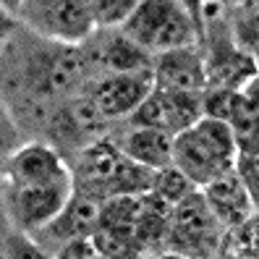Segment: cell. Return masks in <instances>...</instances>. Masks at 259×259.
<instances>
[{"label":"cell","mask_w":259,"mask_h":259,"mask_svg":"<svg viewBox=\"0 0 259 259\" xmlns=\"http://www.w3.org/2000/svg\"><path fill=\"white\" fill-rule=\"evenodd\" d=\"M241 97V89H231V87H207L202 92V108L204 115L209 118H220V120H231L236 105Z\"/></svg>","instance_id":"obj_22"},{"label":"cell","mask_w":259,"mask_h":259,"mask_svg":"<svg viewBox=\"0 0 259 259\" xmlns=\"http://www.w3.org/2000/svg\"><path fill=\"white\" fill-rule=\"evenodd\" d=\"M251 55H254V63H256V73H259V48H256Z\"/></svg>","instance_id":"obj_28"},{"label":"cell","mask_w":259,"mask_h":259,"mask_svg":"<svg viewBox=\"0 0 259 259\" xmlns=\"http://www.w3.org/2000/svg\"><path fill=\"white\" fill-rule=\"evenodd\" d=\"M207 3H215V6H223V8H231V6L241 3V0H207Z\"/></svg>","instance_id":"obj_27"},{"label":"cell","mask_w":259,"mask_h":259,"mask_svg":"<svg viewBox=\"0 0 259 259\" xmlns=\"http://www.w3.org/2000/svg\"><path fill=\"white\" fill-rule=\"evenodd\" d=\"M228 26L238 48L254 53L259 48V0H241L228 8Z\"/></svg>","instance_id":"obj_16"},{"label":"cell","mask_w":259,"mask_h":259,"mask_svg":"<svg viewBox=\"0 0 259 259\" xmlns=\"http://www.w3.org/2000/svg\"><path fill=\"white\" fill-rule=\"evenodd\" d=\"M173 134H167L155 126H131L115 139V144L126 152V155L152 170L173 165Z\"/></svg>","instance_id":"obj_15"},{"label":"cell","mask_w":259,"mask_h":259,"mask_svg":"<svg viewBox=\"0 0 259 259\" xmlns=\"http://www.w3.org/2000/svg\"><path fill=\"white\" fill-rule=\"evenodd\" d=\"M50 251H45L39 243L32 238L29 231L11 225V233L3 238V256H48Z\"/></svg>","instance_id":"obj_23"},{"label":"cell","mask_w":259,"mask_h":259,"mask_svg":"<svg viewBox=\"0 0 259 259\" xmlns=\"http://www.w3.org/2000/svg\"><path fill=\"white\" fill-rule=\"evenodd\" d=\"M100 215H102L100 199L81 194V191H73L66 207L37 233H45L50 241H58V246H60L63 241L79 238V236H95L97 225H100Z\"/></svg>","instance_id":"obj_14"},{"label":"cell","mask_w":259,"mask_h":259,"mask_svg":"<svg viewBox=\"0 0 259 259\" xmlns=\"http://www.w3.org/2000/svg\"><path fill=\"white\" fill-rule=\"evenodd\" d=\"M204 115L202 92H176L155 87L144 102L128 115L131 126H155L167 134H181Z\"/></svg>","instance_id":"obj_8"},{"label":"cell","mask_w":259,"mask_h":259,"mask_svg":"<svg viewBox=\"0 0 259 259\" xmlns=\"http://www.w3.org/2000/svg\"><path fill=\"white\" fill-rule=\"evenodd\" d=\"M202 194L225 228H236L254 212V194L238 167L225 170L215 181H209L202 189Z\"/></svg>","instance_id":"obj_12"},{"label":"cell","mask_w":259,"mask_h":259,"mask_svg":"<svg viewBox=\"0 0 259 259\" xmlns=\"http://www.w3.org/2000/svg\"><path fill=\"white\" fill-rule=\"evenodd\" d=\"M73 170V191L89 194L105 202L118 194H142L152 189L155 170L134 162L115 139H102L84 147L76 157Z\"/></svg>","instance_id":"obj_2"},{"label":"cell","mask_w":259,"mask_h":259,"mask_svg":"<svg viewBox=\"0 0 259 259\" xmlns=\"http://www.w3.org/2000/svg\"><path fill=\"white\" fill-rule=\"evenodd\" d=\"M231 128L238 144V157H254L259 155V110L249 105L246 97H238V105L231 115Z\"/></svg>","instance_id":"obj_17"},{"label":"cell","mask_w":259,"mask_h":259,"mask_svg":"<svg viewBox=\"0 0 259 259\" xmlns=\"http://www.w3.org/2000/svg\"><path fill=\"white\" fill-rule=\"evenodd\" d=\"M238 162V144L228 120L202 115L194 126L176 134L173 165L181 167L199 189Z\"/></svg>","instance_id":"obj_3"},{"label":"cell","mask_w":259,"mask_h":259,"mask_svg":"<svg viewBox=\"0 0 259 259\" xmlns=\"http://www.w3.org/2000/svg\"><path fill=\"white\" fill-rule=\"evenodd\" d=\"M118 29L152 55L189 45L202 48V34L184 0H142Z\"/></svg>","instance_id":"obj_4"},{"label":"cell","mask_w":259,"mask_h":259,"mask_svg":"<svg viewBox=\"0 0 259 259\" xmlns=\"http://www.w3.org/2000/svg\"><path fill=\"white\" fill-rule=\"evenodd\" d=\"M228 228L207 204L202 189L189 194L173 207L165 251L178 256H220Z\"/></svg>","instance_id":"obj_5"},{"label":"cell","mask_w":259,"mask_h":259,"mask_svg":"<svg viewBox=\"0 0 259 259\" xmlns=\"http://www.w3.org/2000/svg\"><path fill=\"white\" fill-rule=\"evenodd\" d=\"M16 21L37 37L63 45H84L97 32L87 0H24Z\"/></svg>","instance_id":"obj_6"},{"label":"cell","mask_w":259,"mask_h":259,"mask_svg":"<svg viewBox=\"0 0 259 259\" xmlns=\"http://www.w3.org/2000/svg\"><path fill=\"white\" fill-rule=\"evenodd\" d=\"M155 89V73L152 71H139V73H102L89 79L84 92L92 97L95 108L108 118H128L144 97Z\"/></svg>","instance_id":"obj_10"},{"label":"cell","mask_w":259,"mask_h":259,"mask_svg":"<svg viewBox=\"0 0 259 259\" xmlns=\"http://www.w3.org/2000/svg\"><path fill=\"white\" fill-rule=\"evenodd\" d=\"M92 238L97 243L100 256H108V259H131V256H142L144 254L142 241L136 238V233H131V231H118V228L100 225Z\"/></svg>","instance_id":"obj_19"},{"label":"cell","mask_w":259,"mask_h":259,"mask_svg":"<svg viewBox=\"0 0 259 259\" xmlns=\"http://www.w3.org/2000/svg\"><path fill=\"white\" fill-rule=\"evenodd\" d=\"M3 3V11H6V16H11V19H16V13L21 11V6H24V0H0Z\"/></svg>","instance_id":"obj_26"},{"label":"cell","mask_w":259,"mask_h":259,"mask_svg":"<svg viewBox=\"0 0 259 259\" xmlns=\"http://www.w3.org/2000/svg\"><path fill=\"white\" fill-rule=\"evenodd\" d=\"M152 73H155V87L162 89H176V92H204L207 89L204 53L199 45L155 55Z\"/></svg>","instance_id":"obj_11"},{"label":"cell","mask_w":259,"mask_h":259,"mask_svg":"<svg viewBox=\"0 0 259 259\" xmlns=\"http://www.w3.org/2000/svg\"><path fill=\"white\" fill-rule=\"evenodd\" d=\"M3 181L16 186L68 184V181H73V170L50 142H26L6 157Z\"/></svg>","instance_id":"obj_9"},{"label":"cell","mask_w":259,"mask_h":259,"mask_svg":"<svg viewBox=\"0 0 259 259\" xmlns=\"http://www.w3.org/2000/svg\"><path fill=\"white\" fill-rule=\"evenodd\" d=\"M241 95L249 100V105H254V108L259 110V73L254 76V79H251V81H249L246 87L241 89Z\"/></svg>","instance_id":"obj_25"},{"label":"cell","mask_w":259,"mask_h":259,"mask_svg":"<svg viewBox=\"0 0 259 259\" xmlns=\"http://www.w3.org/2000/svg\"><path fill=\"white\" fill-rule=\"evenodd\" d=\"M196 186L194 181L181 170V167L176 165H167V167H160V170H155V178H152V189L149 191H155L162 202L167 204H178L181 199H186L189 194H194Z\"/></svg>","instance_id":"obj_20"},{"label":"cell","mask_w":259,"mask_h":259,"mask_svg":"<svg viewBox=\"0 0 259 259\" xmlns=\"http://www.w3.org/2000/svg\"><path fill=\"white\" fill-rule=\"evenodd\" d=\"M142 0H87L97 29H118L136 11Z\"/></svg>","instance_id":"obj_21"},{"label":"cell","mask_w":259,"mask_h":259,"mask_svg":"<svg viewBox=\"0 0 259 259\" xmlns=\"http://www.w3.org/2000/svg\"><path fill=\"white\" fill-rule=\"evenodd\" d=\"M100 42L92 50V60L105 73H139L155 68V55L128 39L120 29H97Z\"/></svg>","instance_id":"obj_13"},{"label":"cell","mask_w":259,"mask_h":259,"mask_svg":"<svg viewBox=\"0 0 259 259\" xmlns=\"http://www.w3.org/2000/svg\"><path fill=\"white\" fill-rule=\"evenodd\" d=\"M55 256H60V259H68V256L71 259H76V256L95 259V256H100V251H97V243H95L92 236H79V238H71V241L60 243Z\"/></svg>","instance_id":"obj_24"},{"label":"cell","mask_w":259,"mask_h":259,"mask_svg":"<svg viewBox=\"0 0 259 259\" xmlns=\"http://www.w3.org/2000/svg\"><path fill=\"white\" fill-rule=\"evenodd\" d=\"M84 45H63L42 37V48L21 50L19 87L37 110L79 95L89 81V55Z\"/></svg>","instance_id":"obj_1"},{"label":"cell","mask_w":259,"mask_h":259,"mask_svg":"<svg viewBox=\"0 0 259 259\" xmlns=\"http://www.w3.org/2000/svg\"><path fill=\"white\" fill-rule=\"evenodd\" d=\"M246 256V259H259V212L238 223L236 228H228L223 238L220 256Z\"/></svg>","instance_id":"obj_18"},{"label":"cell","mask_w":259,"mask_h":259,"mask_svg":"<svg viewBox=\"0 0 259 259\" xmlns=\"http://www.w3.org/2000/svg\"><path fill=\"white\" fill-rule=\"evenodd\" d=\"M71 194H73V181H68V184H39V186H16L3 181L6 218L13 228L37 233L66 207Z\"/></svg>","instance_id":"obj_7"}]
</instances>
